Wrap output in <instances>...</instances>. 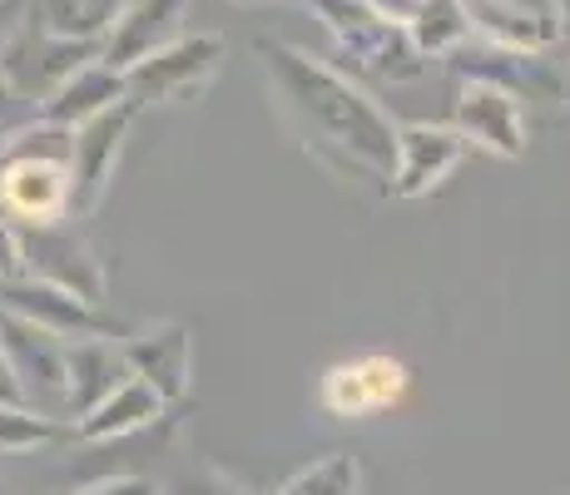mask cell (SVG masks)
I'll return each instance as SVG.
<instances>
[{
	"label": "cell",
	"instance_id": "cell-1",
	"mask_svg": "<svg viewBox=\"0 0 570 495\" xmlns=\"http://www.w3.org/2000/svg\"><path fill=\"white\" fill-rule=\"evenodd\" d=\"M258 55H263V65H268L273 90L303 119L308 135L347 145L353 154H363V159L392 154V135H387V125H382V115L337 70H327V65H317L288 46H258Z\"/></svg>",
	"mask_w": 570,
	"mask_h": 495
},
{
	"label": "cell",
	"instance_id": "cell-2",
	"mask_svg": "<svg viewBox=\"0 0 570 495\" xmlns=\"http://www.w3.org/2000/svg\"><path fill=\"white\" fill-rule=\"evenodd\" d=\"M412 372L402 367L397 357H357V362H337L323 377V406L333 416H347V422H363V416H377L387 406H397L407 396Z\"/></svg>",
	"mask_w": 570,
	"mask_h": 495
},
{
	"label": "cell",
	"instance_id": "cell-3",
	"mask_svg": "<svg viewBox=\"0 0 570 495\" xmlns=\"http://www.w3.org/2000/svg\"><path fill=\"white\" fill-rule=\"evenodd\" d=\"M218 55L224 46L208 36H194V40H174L169 50L149 55V60L129 65L125 70V90L135 99H189L199 95L218 70Z\"/></svg>",
	"mask_w": 570,
	"mask_h": 495
},
{
	"label": "cell",
	"instance_id": "cell-4",
	"mask_svg": "<svg viewBox=\"0 0 570 495\" xmlns=\"http://www.w3.org/2000/svg\"><path fill=\"white\" fill-rule=\"evenodd\" d=\"M462 6L471 26L497 40V50L511 55H541L566 30L561 0H462Z\"/></svg>",
	"mask_w": 570,
	"mask_h": 495
},
{
	"label": "cell",
	"instance_id": "cell-5",
	"mask_svg": "<svg viewBox=\"0 0 570 495\" xmlns=\"http://www.w3.org/2000/svg\"><path fill=\"white\" fill-rule=\"evenodd\" d=\"M184 6H189V0H129V6L119 10V20L109 26V40H105L109 70H129V65L169 50L174 36H179Z\"/></svg>",
	"mask_w": 570,
	"mask_h": 495
},
{
	"label": "cell",
	"instance_id": "cell-6",
	"mask_svg": "<svg viewBox=\"0 0 570 495\" xmlns=\"http://www.w3.org/2000/svg\"><path fill=\"white\" fill-rule=\"evenodd\" d=\"M95 55L90 40H60V36H26L10 46V55L0 60V70H6V80L16 85V90H60L65 80H70L75 70H85V60Z\"/></svg>",
	"mask_w": 570,
	"mask_h": 495
},
{
	"label": "cell",
	"instance_id": "cell-7",
	"mask_svg": "<svg viewBox=\"0 0 570 495\" xmlns=\"http://www.w3.org/2000/svg\"><path fill=\"white\" fill-rule=\"evenodd\" d=\"M65 159L36 149L26 159H10L0 169V198H6L10 214L20 218H55L65 208V194H70V179H65Z\"/></svg>",
	"mask_w": 570,
	"mask_h": 495
},
{
	"label": "cell",
	"instance_id": "cell-8",
	"mask_svg": "<svg viewBox=\"0 0 570 495\" xmlns=\"http://www.w3.org/2000/svg\"><path fill=\"white\" fill-rule=\"evenodd\" d=\"M456 125L476 145L497 154H521L525 149V125H521V99L501 85H471L456 99Z\"/></svg>",
	"mask_w": 570,
	"mask_h": 495
},
{
	"label": "cell",
	"instance_id": "cell-9",
	"mask_svg": "<svg viewBox=\"0 0 570 495\" xmlns=\"http://www.w3.org/2000/svg\"><path fill=\"white\" fill-rule=\"evenodd\" d=\"M125 95V75L109 70V65H85V70H75L70 80L55 90L50 99V119H95L105 115V109H115V99Z\"/></svg>",
	"mask_w": 570,
	"mask_h": 495
},
{
	"label": "cell",
	"instance_id": "cell-10",
	"mask_svg": "<svg viewBox=\"0 0 570 495\" xmlns=\"http://www.w3.org/2000/svg\"><path fill=\"white\" fill-rule=\"evenodd\" d=\"M129 0H40V30L60 40H90L109 36V26L119 20Z\"/></svg>",
	"mask_w": 570,
	"mask_h": 495
},
{
	"label": "cell",
	"instance_id": "cell-11",
	"mask_svg": "<svg viewBox=\"0 0 570 495\" xmlns=\"http://www.w3.org/2000/svg\"><path fill=\"white\" fill-rule=\"evenodd\" d=\"M462 154V135L452 129H407L402 135V189H422L436 184V174H446Z\"/></svg>",
	"mask_w": 570,
	"mask_h": 495
},
{
	"label": "cell",
	"instance_id": "cell-12",
	"mask_svg": "<svg viewBox=\"0 0 570 495\" xmlns=\"http://www.w3.org/2000/svg\"><path fill=\"white\" fill-rule=\"evenodd\" d=\"M471 36V16L462 0H422L407 26V40L416 46V55H446L456 50Z\"/></svg>",
	"mask_w": 570,
	"mask_h": 495
},
{
	"label": "cell",
	"instance_id": "cell-13",
	"mask_svg": "<svg viewBox=\"0 0 570 495\" xmlns=\"http://www.w3.org/2000/svg\"><path fill=\"white\" fill-rule=\"evenodd\" d=\"M16 10V0H0V30H6V16Z\"/></svg>",
	"mask_w": 570,
	"mask_h": 495
}]
</instances>
